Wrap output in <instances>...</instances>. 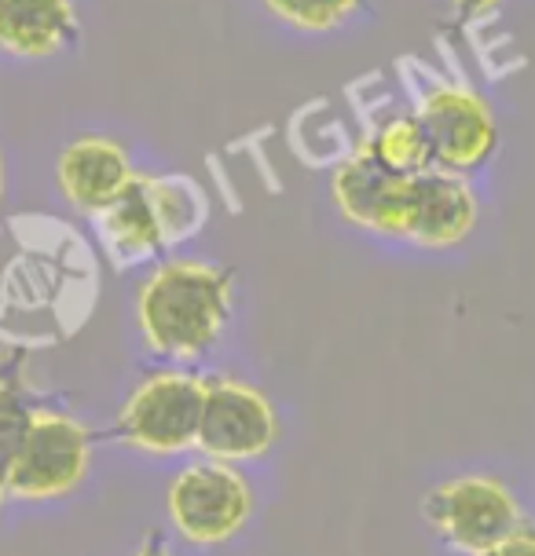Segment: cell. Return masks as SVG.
Segmentation results:
<instances>
[{
  "label": "cell",
  "instance_id": "cell-4",
  "mask_svg": "<svg viewBox=\"0 0 535 556\" xmlns=\"http://www.w3.org/2000/svg\"><path fill=\"white\" fill-rule=\"evenodd\" d=\"M92 462V432L77 417L37 406L29 414L23 446L12 469V494L18 498H59L85 480Z\"/></svg>",
  "mask_w": 535,
  "mask_h": 556
},
{
  "label": "cell",
  "instance_id": "cell-3",
  "mask_svg": "<svg viewBox=\"0 0 535 556\" xmlns=\"http://www.w3.org/2000/svg\"><path fill=\"white\" fill-rule=\"evenodd\" d=\"M198 417H202V381L181 370H165L136 384L114 421V440L165 458L195 446Z\"/></svg>",
  "mask_w": 535,
  "mask_h": 556
},
{
  "label": "cell",
  "instance_id": "cell-19",
  "mask_svg": "<svg viewBox=\"0 0 535 556\" xmlns=\"http://www.w3.org/2000/svg\"><path fill=\"white\" fill-rule=\"evenodd\" d=\"M0 198H4V157H0Z\"/></svg>",
  "mask_w": 535,
  "mask_h": 556
},
{
  "label": "cell",
  "instance_id": "cell-1",
  "mask_svg": "<svg viewBox=\"0 0 535 556\" xmlns=\"http://www.w3.org/2000/svg\"><path fill=\"white\" fill-rule=\"evenodd\" d=\"M235 278L206 261H170L147 278L136 319L147 348L170 359H195L221 341L232 319Z\"/></svg>",
  "mask_w": 535,
  "mask_h": 556
},
{
  "label": "cell",
  "instance_id": "cell-10",
  "mask_svg": "<svg viewBox=\"0 0 535 556\" xmlns=\"http://www.w3.org/2000/svg\"><path fill=\"white\" fill-rule=\"evenodd\" d=\"M473 227H477V198L462 180V173H448L437 165L414 173L403 242L425 245V250H448V245L465 242Z\"/></svg>",
  "mask_w": 535,
  "mask_h": 556
},
{
  "label": "cell",
  "instance_id": "cell-15",
  "mask_svg": "<svg viewBox=\"0 0 535 556\" xmlns=\"http://www.w3.org/2000/svg\"><path fill=\"white\" fill-rule=\"evenodd\" d=\"M272 8V15H279L283 23H290L297 29H309V34H323L334 29L349 18L360 0H264Z\"/></svg>",
  "mask_w": 535,
  "mask_h": 556
},
{
  "label": "cell",
  "instance_id": "cell-17",
  "mask_svg": "<svg viewBox=\"0 0 535 556\" xmlns=\"http://www.w3.org/2000/svg\"><path fill=\"white\" fill-rule=\"evenodd\" d=\"M451 4H455V15L465 18V23H470V18L488 15L492 8H499V4H502V0H451Z\"/></svg>",
  "mask_w": 535,
  "mask_h": 556
},
{
  "label": "cell",
  "instance_id": "cell-12",
  "mask_svg": "<svg viewBox=\"0 0 535 556\" xmlns=\"http://www.w3.org/2000/svg\"><path fill=\"white\" fill-rule=\"evenodd\" d=\"M77 41L74 0H0V48L45 59Z\"/></svg>",
  "mask_w": 535,
  "mask_h": 556
},
{
  "label": "cell",
  "instance_id": "cell-13",
  "mask_svg": "<svg viewBox=\"0 0 535 556\" xmlns=\"http://www.w3.org/2000/svg\"><path fill=\"white\" fill-rule=\"evenodd\" d=\"M34 410L26 389V352H12L0 359V502L12 494V469Z\"/></svg>",
  "mask_w": 535,
  "mask_h": 556
},
{
  "label": "cell",
  "instance_id": "cell-16",
  "mask_svg": "<svg viewBox=\"0 0 535 556\" xmlns=\"http://www.w3.org/2000/svg\"><path fill=\"white\" fill-rule=\"evenodd\" d=\"M477 556H535V531L518 528L513 534H507L502 542L488 545V549L477 553Z\"/></svg>",
  "mask_w": 535,
  "mask_h": 556
},
{
  "label": "cell",
  "instance_id": "cell-6",
  "mask_svg": "<svg viewBox=\"0 0 535 556\" xmlns=\"http://www.w3.org/2000/svg\"><path fill=\"white\" fill-rule=\"evenodd\" d=\"M422 516L440 539L470 556L484 553L521 528V509L513 494L488 476H462V480L433 486L422 498Z\"/></svg>",
  "mask_w": 535,
  "mask_h": 556
},
{
  "label": "cell",
  "instance_id": "cell-8",
  "mask_svg": "<svg viewBox=\"0 0 535 556\" xmlns=\"http://www.w3.org/2000/svg\"><path fill=\"white\" fill-rule=\"evenodd\" d=\"M414 117L430 139L433 165L448 173H473L481 168L499 147V125L488 103L462 85H437L422 96Z\"/></svg>",
  "mask_w": 535,
  "mask_h": 556
},
{
  "label": "cell",
  "instance_id": "cell-2",
  "mask_svg": "<svg viewBox=\"0 0 535 556\" xmlns=\"http://www.w3.org/2000/svg\"><path fill=\"white\" fill-rule=\"evenodd\" d=\"M96 220L117 261H144L202 227L206 198L191 180L133 176L111 205L99 208Z\"/></svg>",
  "mask_w": 535,
  "mask_h": 556
},
{
  "label": "cell",
  "instance_id": "cell-5",
  "mask_svg": "<svg viewBox=\"0 0 535 556\" xmlns=\"http://www.w3.org/2000/svg\"><path fill=\"white\" fill-rule=\"evenodd\" d=\"M170 516L176 531L195 545L235 539L253 513V494L242 472L227 462H202L184 469L170 486Z\"/></svg>",
  "mask_w": 535,
  "mask_h": 556
},
{
  "label": "cell",
  "instance_id": "cell-14",
  "mask_svg": "<svg viewBox=\"0 0 535 556\" xmlns=\"http://www.w3.org/2000/svg\"><path fill=\"white\" fill-rule=\"evenodd\" d=\"M366 147H371L389 168H396V173H422V168H433L430 139H425V128L414 114L389 117L385 125L374 128Z\"/></svg>",
  "mask_w": 535,
  "mask_h": 556
},
{
  "label": "cell",
  "instance_id": "cell-11",
  "mask_svg": "<svg viewBox=\"0 0 535 556\" xmlns=\"http://www.w3.org/2000/svg\"><path fill=\"white\" fill-rule=\"evenodd\" d=\"M133 176L136 173H133V162H128L125 147L107 136L74 139L71 147H63L59 165H55V180L63 198L74 208L92 213V216L103 205H111Z\"/></svg>",
  "mask_w": 535,
  "mask_h": 556
},
{
  "label": "cell",
  "instance_id": "cell-18",
  "mask_svg": "<svg viewBox=\"0 0 535 556\" xmlns=\"http://www.w3.org/2000/svg\"><path fill=\"white\" fill-rule=\"evenodd\" d=\"M136 556H173V553H170V545H165L162 531H151V534L144 539L140 549H136Z\"/></svg>",
  "mask_w": 535,
  "mask_h": 556
},
{
  "label": "cell",
  "instance_id": "cell-7",
  "mask_svg": "<svg viewBox=\"0 0 535 556\" xmlns=\"http://www.w3.org/2000/svg\"><path fill=\"white\" fill-rule=\"evenodd\" d=\"M279 435V417L264 392L232 377L202 381V417L195 446L213 462H246L264 454Z\"/></svg>",
  "mask_w": 535,
  "mask_h": 556
},
{
  "label": "cell",
  "instance_id": "cell-9",
  "mask_svg": "<svg viewBox=\"0 0 535 556\" xmlns=\"http://www.w3.org/2000/svg\"><path fill=\"white\" fill-rule=\"evenodd\" d=\"M411 180L414 173H396L363 143L334 168L331 194L349 224L366 227L374 235L408 238Z\"/></svg>",
  "mask_w": 535,
  "mask_h": 556
}]
</instances>
